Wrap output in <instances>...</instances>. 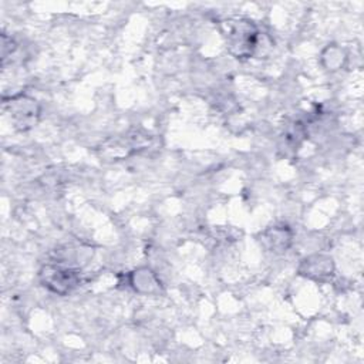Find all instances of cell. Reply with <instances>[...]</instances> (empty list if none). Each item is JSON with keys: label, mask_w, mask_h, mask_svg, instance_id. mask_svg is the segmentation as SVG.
<instances>
[{"label": "cell", "mask_w": 364, "mask_h": 364, "mask_svg": "<svg viewBox=\"0 0 364 364\" xmlns=\"http://www.w3.org/2000/svg\"><path fill=\"white\" fill-rule=\"evenodd\" d=\"M129 286L141 294H155L162 291V283L158 279L156 273L148 267H139L129 273L128 276Z\"/></svg>", "instance_id": "obj_6"}, {"label": "cell", "mask_w": 364, "mask_h": 364, "mask_svg": "<svg viewBox=\"0 0 364 364\" xmlns=\"http://www.w3.org/2000/svg\"><path fill=\"white\" fill-rule=\"evenodd\" d=\"M4 105L10 114L13 127L17 131H28L37 125L41 108L33 97L17 94L9 100L4 98Z\"/></svg>", "instance_id": "obj_3"}, {"label": "cell", "mask_w": 364, "mask_h": 364, "mask_svg": "<svg viewBox=\"0 0 364 364\" xmlns=\"http://www.w3.org/2000/svg\"><path fill=\"white\" fill-rule=\"evenodd\" d=\"M17 46L11 37H9L6 33L1 34V64L4 65L6 60L16 51Z\"/></svg>", "instance_id": "obj_8"}, {"label": "cell", "mask_w": 364, "mask_h": 364, "mask_svg": "<svg viewBox=\"0 0 364 364\" xmlns=\"http://www.w3.org/2000/svg\"><path fill=\"white\" fill-rule=\"evenodd\" d=\"M38 279L50 291L65 296L80 284V272L60 263H47L40 269Z\"/></svg>", "instance_id": "obj_2"}, {"label": "cell", "mask_w": 364, "mask_h": 364, "mask_svg": "<svg viewBox=\"0 0 364 364\" xmlns=\"http://www.w3.org/2000/svg\"><path fill=\"white\" fill-rule=\"evenodd\" d=\"M320 60H321V64L324 65L326 70L336 71V70L343 68V65L347 60V54H346V50L338 47L337 44H328L321 51Z\"/></svg>", "instance_id": "obj_7"}, {"label": "cell", "mask_w": 364, "mask_h": 364, "mask_svg": "<svg viewBox=\"0 0 364 364\" xmlns=\"http://www.w3.org/2000/svg\"><path fill=\"white\" fill-rule=\"evenodd\" d=\"M334 270H336V266H334L333 257L323 253H314L304 257L300 262L297 269L300 276L314 282L330 280L334 274Z\"/></svg>", "instance_id": "obj_4"}, {"label": "cell", "mask_w": 364, "mask_h": 364, "mask_svg": "<svg viewBox=\"0 0 364 364\" xmlns=\"http://www.w3.org/2000/svg\"><path fill=\"white\" fill-rule=\"evenodd\" d=\"M260 246L272 253H284L293 243V232L286 225H273L257 235Z\"/></svg>", "instance_id": "obj_5"}, {"label": "cell", "mask_w": 364, "mask_h": 364, "mask_svg": "<svg viewBox=\"0 0 364 364\" xmlns=\"http://www.w3.org/2000/svg\"><path fill=\"white\" fill-rule=\"evenodd\" d=\"M220 30L229 53L236 58L253 57L260 47L259 27L249 18H228L222 23Z\"/></svg>", "instance_id": "obj_1"}]
</instances>
